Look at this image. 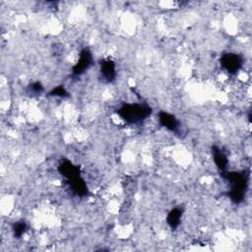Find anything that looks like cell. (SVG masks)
<instances>
[{"mask_svg": "<svg viewBox=\"0 0 252 252\" xmlns=\"http://www.w3.org/2000/svg\"><path fill=\"white\" fill-rule=\"evenodd\" d=\"M93 64V55L89 48H84L81 53L78 62L73 66V76H80L86 72Z\"/></svg>", "mask_w": 252, "mask_h": 252, "instance_id": "obj_4", "label": "cell"}, {"mask_svg": "<svg viewBox=\"0 0 252 252\" xmlns=\"http://www.w3.org/2000/svg\"><path fill=\"white\" fill-rule=\"evenodd\" d=\"M99 70H100V75L101 78L105 82H112L115 77H116V66L115 63L109 59H103L99 63Z\"/></svg>", "mask_w": 252, "mask_h": 252, "instance_id": "obj_6", "label": "cell"}, {"mask_svg": "<svg viewBox=\"0 0 252 252\" xmlns=\"http://www.w3.org/2000/svg\"><path fill=\"white\" fill-rule=\"evenodd\" d=\"M158 121H159V124L162 127L166 128L167 130L171 132H178L180 123L174 115L165 111H160L158 113Z\"/></svg>", "mask_w": 252, "mask_h": 252, "instance_id": "obj_7", "label": "cell"}, {"mask_svg": "<svg viewBox=\"0 0 252 252\" xmlns=\"http://www.w3.org/2000/svg\"><path fill=\"white\" fill-rule=\"evenodd\" d=\"M28 91L31 94L37 95V94H40L43 92V87H42L40 82H34V83H32L29 86Z\"/></svg>", "mask_w": 252, "mask_h": 252, "instance_id": "obj_12", "label": "cell"}, {"mask_svg": "<svg viewBox=\"0 0 252 252\" xmlns=\"http://www.w3.org/2000/svg\"><path fill=\"white\" fill-rule=\"evenodd\" d=\"M58 171L63 177H65L66 181H70L81 176L80 168L65 158L60 161L58 165Z\"/></svg>", "mask_w": 252, "mask_h": 252, "instance_id": "obj_5", "label": "cell"}, {"mask_svg": "<svg viewBox=\"0 0 252 252\" xmlns=\"http://www.w3.org/2000/svg\"><path fill=\"white\" fill-rule=\"evenodd\" d=\"M182 214H183V210L179 207H176V208H173L169 211V213L167 214V217H166V221L168 223V225L172 228V229H175L179 223H180V220H181V217H182Z\"/></svg>", "mask_w": 252, "mask_h": 252, "instance_id": "obj_10", "label": "cell"}, {"mask_svg": "<svg viewBox=\"0 0 252 252\" xmlns=\"http://www.w3.org/2000/svg\"><path fill=\"white\" fill-rule=\"evenodd\" d=\"M152 108L145 103H124L117 109V114L127 124H137L146 120Z\"/></svg>", "mask_w": 252, "mask_h": 252, "instance_id": "obj_2", "label": "cell"}, {"mask_svg": "<svg viewBox=\"0 0 252 252\" xmlns=\"http://www.w3.org/2000/svg\"><path fill=\"white\" fill-rule=\"evenodd\" d=\"M220 66L228 74H236L242 67L243 58L241 55L233 52H226L220 56Z\"/></svg>", "mask_w": 252, "mask_h": 252, "instance_id": "obj_3", "label": "cell"}, {"mask_svg": "<svg viewBox=\"0 0 252 252\" xmlns=\"http://www.w3.org/2000/svg\"><path fill=\"white\" fill-rule=\"evenodd\" d=\"M71 191L80 197H86L89 195V190L87 187V184L85 180L82 178V176H79L73 180L66 181Z\"/></svg>", "mask_w": 252, "mask_h": 252, "instance_id": "obj_8", "label": "cell"}, {"mask_svg": "<svg viewBox=\"0 0 252 252\" xmlns=\"http://www.w3.org/2000/svg\"><path fill=\"white\" fill-rule=\"evenodd\" d=\"M49 95L65 97V96H68V92L66 91L64 86H58V87L51 90V92L49 93Z\"/></svg>", "mask_w": 252, "mask_h": 252, "instance_id": "obj_13", "label": "cell"}, {"mask_svg": "<svg viewBox=\"0 0 252 252\" xmlns=\"http://www.w3.org/2000/svg\"><path fill=\"white\" fill-rule=\"evenodd\" d=\"M220 175L228 182L229 191L227 196L234 203H241L248 188V174L245 171H222Z\"/></svg>", "mask_w": 252, "mask_h": 252, "instance_id": "obj_1", "label": "cell"}, {"mask_svg": "<svg viewBox=\"0 0 252 252\" xmlns=\"http://www.w3.org/2000/svg\"><path fill=\"white\" fill-rule=\"evenodd\" d=\"M212 153H213V158L215 161V164L217 167L220 169V172L226 170V166L228 163V159L226 155L217 146H213L212 148Z\"/></svg>", "mask_w": 252, "mask_h": 252, "instance_id": "obj_9", "label": "cell"}, {"mask_svg": "<svg viewBox=\"0 0 252 252\" xmlns=\"http://www.w3.org/2000/svg\"><path fill=\"white\" fill-rule=\"evenodd\" d=\"M28 229V224L26 221L24 220H20V221H17L14 223L13 225V233H14V236L16 238H20L23 236V234H25V232L27 231Z\"/></svg>", "mask_w": 252, "mask_h": 252, "instance_id": "obj_11", "label": "cell"}]
</instances>
